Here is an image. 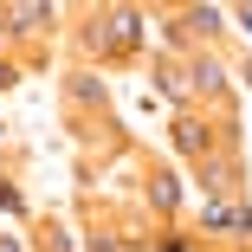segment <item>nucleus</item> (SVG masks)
Instances as JSON below:
<instances>
[{"label":"nucleus","mask_w":252,"mask_h":252,"mask_svg":"<svg viewBox=\"0 0 252 252\" xmlns=\"http://www.w3.org/2000/svg\"><path fill=\"white\" fill-rule=\"evenodd\" d=\"M142 32H149V26H142L136 7H91V13H84V45H91L104 65L136 59V52H142Z\"/></svg>","instance_id":"1"},{"label":"nucleus","mask_w":252,"mask_h":252,"mask_svg":"<svg viewBox=\"0 0 252 252\" xmlns=\"http://www.w3.org/2000/svg\"><path fill=\"white\" fill-rule=\"evenodd\" d=\"M168 142L181 149V162H207V156H220V149H226V129H220V123H207L200 110H175ZM226 156H239V149H226Z\"/></svg>","instance_id":"2"},{"label":"nucleus","mask_w":252,"mask_h":252,"mask_svg":"<svg viewBox=\"0 0 252 252\" xmlns=\"http://www.w3.org/2000/svg\"><path fill=\"white\" fill-rule=\"evenodd\" d=\"M188 91H194V104H207V110H233V71L214 52H188Z\"/></svg>","instance_id":"3"},{"label":"nucleus","mask_w":252,"mask_h":252,"mask_svg":"<svg viewBox=\"0 0 252 252\" xmlns=\"http://www.w3.org/2000/svg\"><path fill=\"white\" fill-rule=\"evenodd\" d=\"M194 188L207 194V200H239L246 194V175H239V156H207V162H194Z\"/></svg>","instance_id":"4"},{"label":"nucleus","mask_w":252,"mask_h":252,"mask_svg":"<svg viewBox=\"0 0 252 252\" xmlns=\"http://www.w3.org/2000/svg\"><path fill=\"white\" fill-rule=\"evenodd\" d=\"M142 200H149V214H156V220H175V214H181V175H175V168H149Z\"/></svg>","instance_id":"5"},{"label":"nucleus","mask_w":252,"mask_h":252,"mask_svg":"<svg viewBox=\"0 0 252 252\" xmlns=\"http://www.w3.org/2000/svg\"><path fill=\"white\" fill-rule=\"evenodd\" d=\"M0 26H7V39L52 32V7H0Z\"/></svg>","instance_id":"6"},{"label":"nucleus","mask_w":252,"mask_h":252,"mask_svg":"<svg viewBox=\"0 0 252 252\" xmlns=\"http://www.w3.org/2000/svg\"><path fill=\"white\" fill-rule=\"evenodd\" d=\"M175 20H181V32H188V45H194V52H200V39H214V32L226 26V13H220V7H181Z\"/></svg>","instance_id":"7"},{"label":"nucleus","mask_w":252,"mask_h":252,"mask_svg":"<svg viewBox=\"0 0 252 252\" xmlns=\"http://www.w3.org/2000/svg\"><path fill=\"white\" fill-rule=\"evenodd\" d=\"M65 91H71V104H78V110H104V104H110L104 71H71V78H65Z\"/></svg>","instance_id":"8"},{"label":"nucleus","mask_w":252,"mask_h":252,"mask_svg":"<svg viewBox=\"0 0 252 252\" xmlns=\"http://www.w3.org/2000/svg\"><path fill=\"white\" fill-rule=\"evenodd\" d=\"M32 252H78V239H71L65 220H39L32 226Z\"/></svg>","instance_id":"9"},{"label":"nucleus","mask_w":252,"mask_h":252,"mask_svg":"<svg viewBox=\"0 0 252 252\" xmlns=\"http://www.w3.org/2000/svg\"><path fill=\"white\" fill-rule=\"evenodd\" d=\"M0 214H20V220H26V194H20L13 175H0Z\"/></svg>","instance_id":"10"},{"label":"nucleus","mask_w":252,"mask_h":252,"mask_svg":"<svg viewBox=\"0 0 252 252\" xmlns=\"http://www.w3.org/2000/svg\"><path fill=\"white\" fill-rule=\"evenodd\" d=\"M156 252H194V239H188V233H162V239H156Z\"/></svg>","instance_id":"11"},{"label":"nucleus","mask_w":252,"mask_h":252,"mask_svg":"<svg viewBox=\"0 0 252 252\" xmlns=\"http://www.w3.org/2000/svg\"><path fill=\"white\" fill-rule=\"evenodd\" d=\"M20 78H26V65H13V59H0V91H13Z\"/></svg>","instance_id":"12"},{"label":"nucleus","mask_w":252,"mask_h":252,"mask_svg":"<svg viewBox=\"0 0 252 252\" xmlns=\"http://www.w3.org/2000/svg\"><path fill=\"white\" fill-rule=\"evenodd\" d=\"M233 20H239V26H246V32H252V7H233Z\"/></svg>","instance_id":"13"},{"label":"nucleus","mask_w":252,"mask_h":252,"mask_svg":"<svg viewBox=\"0 0 252 252\" xmlns=\"http://www.w3.org/2000/svg\"><path fill=\"white\" fill-rule=\"evenodd\" d=\"M0 252H26V239H0Z\"/></svg>","instance_id":"14"},{"label":"nucleus","mask_w":252,"mask_h":252,"mask_svg":"<svg viewBox=\"0 0 252 252\" xmlns=\"http://www.w3.org/2000/svg\"><path fill=\"white\" fill-rule=\"evenodd\" d=\"M0 142H7V129H0Z\"/></svg>","instance_id":"15"}]
</instances>
